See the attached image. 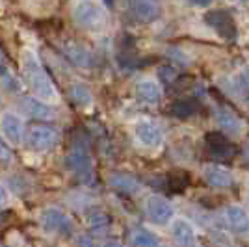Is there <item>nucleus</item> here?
<instances>
[{
    "label": "nucleus",
    "instance_id": "obj_10",
    "mask_svg": "<svg viewBox=\"0 0 249 247\" xmlns=\"http://www.w3.org/2000/svg\"><path fill=\"white\" fill-rule=\"evenodd\" d=\"M136 138L145 147H158L162 143V132L156 124L149 121H140L136 124Z\"/></svg>",
    "mask_w": 249,
    "mask_h": 247
},
{
    "label": "nucleus",
    "instance_id": "obj_24",
    "mask_svg": "<svg viewBox=\"0 0 249 247\" xmlns=\"http://www.w3.org/2000/svg\"><path fill=\"white\" fill-rule=\"evenodd\" d=\"M190 184V175L186 171H171L167 175V186L171 192H184Z\"/></svg>",
    "mask_w": 249,
    "mask_h": 247
},
{
    "label": "nucleus",
    "instance_id": "obj_27",
    "mask_svg": "<svg viewBox=\"0 0 249 247\" xmlns=\"http://www.w3.org/2000/svg\"><path fill=\"white\" fill-rule=\"evenodd\" d=\"M80 246L82 247H95L93 246V242H91V240H89V238H80Z\"/></svg>",
    "mask_w": 249,
    "mask_h": 247
},
{
    "label": "nucleus",
    "instance_id": "obj_9",
    "mask_svg": "<svg viewBox=\"0 0 249 247\" xmlns=\"http://www.w3.org/2000/svg\"><path fill=\"white\" fill-rule=\"evenodd\" d=\"M132 10L140 21L153 22L160 17L162 6L158 0H132Z\"/></svg>",
    "mask_w": 249,
    "mask_h": 247
},
{
    "label": "nucleus",
    "instance_id": "obj_13",
    "mask_svg": "<svg viewBox=\"0 0 249 247\" xmlns=\"http://www.w3.org/2000/svg\"><path fill=\"white\" fill-rule=\"evenodd\" d=\"M171 234H173L178 246L190 247L196 242V230L186 219H175L173 225H171Z\"/></svg>",
    "mask_w": 249,
    "mask_h": 247
},
{
    "label": "nucleus",
    "instance_id": "obj_1",
    "mask_svg": "<svg viewBox=\"0 0 249 247\" xmlns=\"http://www.w3.org/2000/svg\"><path fill=\"white\" fill-rule=\"evenodd\" d=\"M22 72H24V78L30 86V89L39 99H45V101H54L56 99V95H58L56 88L49 78L47 71L43 69L41 62L37 60L36 52L24 51V54H22Z\"/></svg>",
    "mask_w": 249,
    "mask_h": 247
},
{
    "label": "nucleus",
    "instance_id": "obj_4",
    "mask_svg": "<svg viewBox=\"0 0 249 247\" xmlns=\"http://www.w3.org/2000/svg\"><path fill=\"white\" fill-rule=\"evenodd\" d=\"M145 212L151 223H155V225H167L171 221V217H173V206L169 205L164 197L151 195L147 199Z\"/></svg>",
    "mask_w": 249,
    "mask_h": 247
},
{
    "label": "nucleus",
    "instance_id": "obj_31",
    "mask_svg": "<svg viewBox=\"0 0 249 247\" xmlns=\"http://www.w3.org/2000/svg\"><path fill=\"white\" fill-rule=\"evenodd\" d=\"M104 247H123L121 244H117V242H110V244H106Z\"/></svg>",
    "mask_w": 249,
    "mask_h": 247
},
{
    "label": "nucleus",
    "instance_id": "obj_32",
    "mask_svg": "<svg viewBox=\"0 0 249 247\" xmlns=\"http://www.w3.org/2000/svg\"><path fill=\"white\" fill-rule=\"evenodd\" d=\"M2 60H4V54H2V51H0V62H2Z\"/></svg>",
    "mask_w": 249,
    "mask_h": 247
},
{
    "label": "nucleus",
    "instance_id": "obj_16",
    "mask_svg": "<svg viewBox=\"0 0 249 247\" xmlns=\"http://www.w3.org/2000/svg\"><path fill=\"white\" fill-rule=\"evenodd\" d=\"M88 225L91 229V232L97 236H103L108 232V227H110V217L106 212H103L101 208H91L88 212Z\"/></svg>",
    "mask_w": 249,
    "mask_h": 247
},
{
    "label": "nucleus",
    "instance_id": "obj_17",
    "mask_svg": "<svg viewBox=\"0 0 249 247\" xmlns=\"http://www.w3.org/2000/svg\"><path fill=\"white\" fill-rule=\"evenodd\" d=\"M205 180L208 182V186L212 188H227L232 184V176L227 169H221L216 165H210L205 169Z\"/></svg>",
    "mask_w": 249,
    "mask_h": 247
},
{
    "label": "nucleus",
    "instance_id": "obj_18",
    "mask_svg": "<svg viewBox=\"0 0 249 247\" xmlns=\"http://www.w3.org/2000/svg\"><path fill=\"white\" fill-rule=\"evenodd\" d=\"M110 186L117 190V192H126V194H136L140 190V182L136 180L134 176L124 175V173H114L108 178Z\"/></svg>",
    "mask_w": 249,
    "mask_h": 247
},
{
    "label": "nucleus",
    "instance_id": "obj_8",
    "mask_svg": "<svg viewBox=\"0 0 249 247\" xmlns=\"http://www.w3.org/2000/svg\"><path fill=\"white\" fill-rule=\"evenodd\" d=\"M205 140H207V145H208V151H210V155L216 156V158H232L234 156V147L231 145L225 136L221 134V132H210V134L205 136Z\"/></svg>",
    "mask_w": 249,
    "mask_h": 247
},
{
    "label": "nucleus",
    "instance_id": "obj_20",
    "mask_svg": "<svg viewBox=\"0 0 249 247\" xmlns=\"http://www.w3.org/2000/svg\"><path fill=\"white\" fill-rule=\"evenodd\" d=\"M197 110H199L197 101H192V99H178V101H175V103L169 106L171 115H175L178 119H186L190 115H194Z\"/></svg>",
    "mask_w": 249,
    "mask_h": 247
},
{
    "label": "nucleus",
    "instance_id": "obj_3",
    "mask_svg": "<svg viewBox=\"0 0 249 247\" xmlns=\"http://www.w3.org/2000/svg\"><path fill=\"white\" fill-rule=\"evenodd\" d=\"M73 19L82 28H99L103 24V10L91 0H80L73 10Z\"/></svg>",
    "mask_w": 249,
    "mask_h": 247
},
{
    "label": "nucleus",
    "instance_id": "obj_19",
    "mask_svg": "<svg viewBox=\"0 0 249 247\" xmlns=\"http://www.w3.org/2000/svg\"><path fill=\"white\" fill-rule=\"evenodd\" d=\"M65 164H67V167L71 171H82V173H86L89 169L91 160H89V156H88L86 151H82V149H73L67 155V158H65Z\"/></svg>",
    "mask_w": 249,
    "mask_h": 247
},
{
    "label": "nucleus",
    "instance_id": "obj_2",
    "mask_svg": "<svg viewBox=\"0 0 249 247\" xmlns=\"http://www.w3.org/2000/svg\"><path fill=\"white\" fill-rule=\"evenodd\" d=\"M205 22L212 30H216L219 37L227 39V41H234L236 35H238V30H236V24H234V19L229 11L223 10H214L208 11L205 15Z\"/></svg>",
    "mask_w": 249,
    "mask_h": 247
},
{
    "label": "nucleus",
    "instance_id": "obj_25",
    "mask_svg": "<svg viewBox=\"0 0 249 247\" xmlns=\"http://www.w3.org/2000/svg\"><path fill=\"white\" fill-rule=\"evenodd\" d=\"M11 162H13V153H11V149L6 143L0 141V164L8 165V164H11Z\"/></svg>",
    "mask_w": 249,
    "mask_h": 247
},
{
    "label": "nucleus",
    "instance_id": "obj_15",
    "mask_svg": "<svg viewBox=\"0 0 249 247\" xmlns=\"http://www.w3.org/2000/svg\"><path fill=\"white\" fill-rule=\"evenodd\" d=\"M216 123L227 134H238L240 128H242L240 119L231 110H227V108H218L216 110Z\"/></svg>",
    "mask_w": 249,
    "mask_h": 247
},
{
    "label": "nucleus",
    "instance_id": "obj_29",
    "mask_svg": "<svg viewBox=\"0 0 249 247\" xmlns=\"http://www.w3.org/2000/svg\"><path fill=\"white\" fill-rule=\"evenodd\" d=\"M244 158H246V160L249 162V143L244 147Z\"/></svg>",
    "mask_w": 249,
    "mask_h": 247
},
{
    "label": "nucleus",
    "instance_id": "obj_5",
    "mask_svg": "<svg viewBox=\"0 0 249 247\" xmlns=\"http://www.w3.org/2000/svg\"><path fill=\"white\" fill-rule=\"evenodd\" d=\"M56 143H58V132L52 126L37 124V126H32L28 132V145L36 151H49L52 147H56Z\"/></svg>",
    "mask_w": 249,
    "mask_h": 247
},
{
    "label": "nucleus",
    "instance_id": "obj_26",
    "mask_svg": "<svg viewBox=\"0 0 249 247\" xmlns=\"http://www.w3.org/2000/svg\"><path fill=\"white\" fill-rule=\"evenodd\" d=\"M192 6H199V8H207L208 4H212V0H188Z\"/></svg>",
    "mask_w": 249,
    "mask_h": 247
},
{
    "label": "nucleus",
    "instance_id": "obj_30",
    "mask_svg": "<svg viewBox=\"0 0 249 247\" xmlns=\"http://www.w3.org/2000/svg\"><path fill=\"white\" fill-rule=\"evenodd\" d=\"M106 8H114V0H103Z\"/></svg>",
    "mask_w": 249,
    "mask_h": 247
},
{
    "label": "nucleus",
    "instance_id": "obj_12",
    "mask_svg": "<svg viewBox=\"0 0 249 247\" xmlns=\"http://www.w3.org/2000/svg\"><path fill=\"white\" fill-rule=\"evenodd\" d=\"M22 108L34 119H41V121H51V119H54V110L45 101H39V99H30V97L24 99L22 101Z\"/></svg>",
    "mask_w": 249,
    "mask_h": 247
},
{
    "label": "nucleus",
    "instance_id": "obj_22",
    "mask_svg": "<svg viewBox=\"0 0 249 247\" xmlns=\"http://www.w3.org/2000/svg\"><path fill=\"white\" fill-rule=\"evenodd\" d=\"M67 95H69V99L76 106H88V104H91V93H89V89L84 84H73L67 89Z\"/></svg>",
    "mask_w": 249,
    "mask_h": 247
},
{
    "label": "nucleus",
    "instance_id": "obj_11",
    "mask_svg": "<svg viewBox=\"0 0 249 247\" xmlns=\"http://www.w3.org/2000/svg\"><path fill=\"white\" fill-rule=\"evenodd\" d=\"M225 223L234 232H248L249 230V216L248 212L240 206H229L225 208Z\"/></svg>",
    "mask_w": 249,
    "mask_h": 247
},
{
    "label": "nucleus",
    "instance_id": "obj_28",
    "mask_svg": "<svg viewBox=\"0 0 249 247\" xmlns=\"http://www.w3.org/2000/svg\"><path fill=\"white\" fill-rule=\"evenodd\" d=\"M4 203H6V190L0 186V206L4 205Z\"/></svg>",
    "mask_w": 249,
    "mask_h": 247
},
{
    "label": "nucleus",
    "instance_id": "obj_7",
    "mask_svg": "<svg viewBox=\"0 0 249 247\" xmlns=\"http://www.w3.org/2000/svg\"><path fill=\"white\" fill-rule=\"evenodd\" d=\"M62 52H63V56L73 63L74 67L86 69V67L91 63V54H89V51L84 47L82 43L65 41L62 45Z\"/></svg>",
    "mask_w": 249,
    "mask_h": 247
},
{
    "label": "nucleus",
    "instance_id": "obj_21",
    "mask_svg": "<svg viewBox=\"0 0 249 247\" xmlns=\"http://www.w3.org/2000/svg\"><path fill=\"white\" fill-rule=\"evenodd\" d=\"M41 225L45 230H58L63 225V214L58 208H45L41 212Z\"/></svg>",
    "mask_w": 249,
    "mask_h": 247
},
{
    "label": "nucleus",
    "instance_id": "obj_14",
    "mask_svg": "<svg viewBox=\"0 0 249 247\" xmlns=\"http://www.w3.org/2000/svg\"><path fill=\"white\" fill-rule=\"evenodd\" d=\"M136 95H138V99L142 101V103L145 104H156L160 101V97H162V91H160V86L155 82V80H142V82H138L136 86Z\"/></svg>",
    "mask_w": 249,
    "mask_h": 247
},
{
    "label": "nucleus",
    "instance_id": "obj_6",
    "mask_svg": "<svg viewBox=\"0 0 249 247\" xmlns=\"http://www.w3.org/2000/svg\"><path fill=\"white\" fill-rule=\"evenodd\" d=\"M0 128H2V134L6 136V140L13 145H19L22 141V121L21 117H17L15 113L6 112L2 113L0 117Z\"/></svg>",
    "mask_w": 249,
    "mask_h": 247
},
{
    "label": "nucleus",
    "instance_id": "obj_23",
    "mask_svg": "<svg viewBox=\"0 0 249 247\" xmlns=\"http://www.w3.org/2000/svg\"><path fill=\"white\" fill-rule=\"evenodd\" d=\"M130 240H132L134 247H158V238L145 229H134L130 234Z\"/></svg>",
    "mask_w": 249,
    "mask_h": 247
}]
</instances>
